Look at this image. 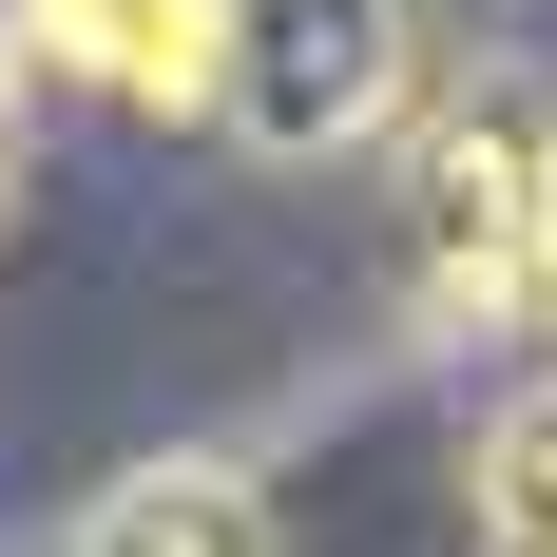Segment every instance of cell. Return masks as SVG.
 Masks as SVG:
<instances>
[{
	"label": "cell",
	"mask_w": 557,
	"mask_h": 557,
	"mask_svg": "<svg viewBox=\"0 0 557 557\" xmlns=\"http://www.w3.org/2000/svg\"><path fill=\"white\" fill-rule=\"evenodd\" d=\"M481 557H557V366L481 423Z\"/></svg>",
	"instance_id": "5b68a950"
},
{
	"label": "cell",
	"mask_w": 557,
	"mask_h": 557,
	"mask_svg": "<svg viewBox=\"0 0 557 557\" xmlns=\"http://www.w3.org/2000/svg\"><path fill=\"white\" fill-rule=\"evenodd\" d=\"M0 231H20V97H0Z\"/></svg>",
	"instance_id": "8992f818"
},
{
	"label": "cell",
	"mask_w": 557,
	"mask_h": 557,
	"mask_svg": "<svg viewBox=\"0 0 557 557\" xmlns=\"http://www.w3.org/2000/svg\"><path fill=\"white\" fill-rule=\"evenodd\" d=\"M423 20L404 0H212V115L250 154H366L404 115Z\"/></svg>",
	"instance_id": "6da1fadb"
},
{
	"label": "cell",
	"mask_w": 557,
	"mask_h": 557,
	"mask_svg": "<svg viewBox=\"0 0 557 557\" xmlns=\"http://www.w3.org/2000/svg\"><path fill=\"white\" fill-rule=\"evenodd\" d=\"M77 557H288V539H270V500H250V481L173 461V481H135V500H115Z\"/></svg>",
	"instance_id": "277c9868"
},
{
	"label": "cell",
	"mask_w": 557,
	"mask_h": 557,
	"mask_svg": "<svg viewBox=\"0 0 557 557\" xmlns=\"http://www.w3.org/2000/svg\"><path fill=\"white\" fill-rule=\"evenodd\" d=\"M423 288L443 308H557V115L481 97L423 154Z\"/></svg>",
	"instance_id": "7a4b0ae2"
},
{
	"label": "cell",
	"mask_w": 557,
	"mask_h": 557,
	"mask_svg": "<svg viewBox=\"0 0 557 557\" xmlns=\"http://www.w3.org/2000/svg\"><path fill=\"white\" fill-rule=\"evenodd\" d=\"M20 39L115 115H212V0H20Z\"/></svg>",
	"instance_id": "3957f363"
}]
</instances>
